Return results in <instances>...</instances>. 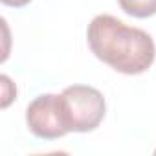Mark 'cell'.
Listing matches in <instances>:
<instances>
[{
	"mask_svg": "<svg viewBox=\"0 0 156 156\" xmlns=\"http://www.w3.org/2000/svg\"><path fill=\"white\" fill-rule=\"evenodd\" d=\"M26 123L31 134L42 140H57L68 134L61 107V96L42 94L35 98L26 108Z\"/></svg>",
	"mask_w": 156,
	"mask_h": 156,
	"instance_id": "3",
	"label": "cell"
},
{
	"mask_svg": "<svg viewBox=\"0 0 156 156\" xmlns=\"http://www.w3.org/2000/svg\"><path fill=\"white\" fill-rule=\"evenodd\" d=\"M61 107L68 132H90L99 127L105 118L103 94L87 85H72L62 90Z\"/></svg>",
	"mask_w": 156,
	"mask_h": 156,
	"instance_id": "2",
	"label": "cell"
},
{
	"mask_svg": "<svg viewBox=\"0 0 156 156\" xmlns=\"http://www.w3.org/2000/svg\"><path fill=\"white\" fill-rule=\"evenodd\" d=\"M119 8L134 19H149L156 15V0H118Z\"/></svg>",
	"mask_w": 156,
	"mask_h": 156,
	"instance_id": "4",
	"label": "cell"
},
{
	"mask_svg": "<svg viewBox=\"0 0 156 156\" xmlns=\"http://www.w3.org/2000/svg\"><path fill=\"white\" fill-rule=\"evenodd\" d=\"M31 0H2L4 6H9V8H22L26 4H30Z\"/></svg>",
	"mask_w": 156,
	"mask_h": 156,
	"instance_id": "6",
	"label": "cell"
},
{
	"mask_svg": "<svg viewBox=\"0 0 156 156\" xmlns=\"http://www.w3.org/2000/svg\"><path fill=\"white\" fill-rule=\"evenodd\" d=\"M87 39L92 53L119 73H143L156 57L154 41L147 31L130 28L112 15L94 17L88 24Z\"/></svg>",
	"mask_w": 156,
	"mask_h": 156,
	"instance_id": "1",
	"label": "cell"
},
{
	"mask_svg": "<svg viewBox=\"0 0 156 156\" xmlns=\"http://www.w3.org/2000/svg\"><path fill=\"white\" fill-rule=\"evenodd\" d=\"M0 81H2V88H4V99H2V107L6 108L9 103H11V99L17 96V92H9L8 88H9V85H11V81H9V77L8 75H2L0 77ZM11 88H15L13 85H11Z\"/></svg>",
	"mask_w": 156,
	"mask_h": 156,
	"instance_id": "5",
	"label": "cell"
}]
</instances>
